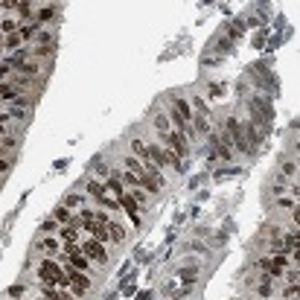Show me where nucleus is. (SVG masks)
Segmentation results:
<instances>
[{
    "instance_id": "1",
    "label": "nucleus",
    "mask_w": 300,
    "mask_h": 300,
    "mask_svg": "<svg viewBox=\"0 0 300 300\" xmlns=\"http://www.w3.org/2000/svg\"><path fill=\"white\" fill-rule=\"evenodd\" d=\"M38 277H41V283H50V286H55L58 291H64V286H67L64 268H62L58 263H53V259H44V263L38 265Z\"/></svg>"
},
{
    "instance_id": "2",
    "label": "nucleus",
    "mask_w": 300,
    "mask_h": 300,
    "mask_svg": "<svg viewBox=\"0 0 300 300\" xmlns=\"http://www.w3.org/2000/svg\"><path fill=\"white\" fill-rule=\"evenodd\" d=\"M228 140L233 146H236V152H251V143H248V137H245V128H242V123L239 119H228Z\"/></svg>"
},
{
    "instance_id": "3",
    "label": "nucleus",
    "mask_w": 300,
    "mask_h": 300,
    "mask_svg": "<svg viewBox=\"0 0 300 300\" xmlns=\"http://www.w3.org/2000/svg\"><path fill=\"white\" fill-rule=\"evenodd\" d=\"M164 143H166V149H169L178 161H184V157L190 155V140H187L184 134H178V131H169V134L164 137Z\"/></svg>"
},
{
    "instance_id": "4",
    "label": "nucleus",
    "mask_w": 300,
    "mask_h": 300,
    "mask_svg": "<svg viewBox=\"0 0 300 300\" xmlns=\"http://www.w3.org/2000/svg\"><path fill=\"white\" fill-rule=\"evenodd\" d=\"M149 155H152V161H155L157 169H164V166H175V169H178V166H181V161H178L166 146H157V143L149 146Z\"/></svg>"
},
{
    "instance_id": "5",
    "label": "nucleus",
    "mask_w": 300,
    "mask_h": 300,
    "mask_svg": "<svg viewBox=\"0 0 300 300\" xmlns=\"http://www.w3.org/2000/svg\"><path fill=\"white\" fill-rule=\"evenodd\" d=\"M64 277H67V286L73 289V294H85V291L91 289V280H88V274L76 271V268H64Z\"/></svg>"
},
{
    "instance_id": "6",
    "label": "nucleus",
    "mask_w": 300,
    "mask_h": 300,
    "mask_svg": "<svg viewBox=\"0 0 300 300\" xmlns=\"http://www.w3.org/2000/svg\"><path fill=\"white\" fill-rule=\"evenodd\" d=\"M251 114H254V123H263V126H268L274 119V111L271 105L263 99V96H256V99H251Z\"/></svg>"
},
{
    "instance_id": "7",
    "label": "nucleus",
    "mask_w": 300,
    "mask_h": 300,
    "mask_svg": "<svg viewBox=\"0 0 300 300\" xmlns=\"http://www.w3.org/2000/svg\"><path fill=\"white\" fill-rule=\"evenodd\" d=\"M82 254L88 256V259H93V263H108V251H105L102 242H96V239H85L82 242Z\"/></svg>"
},
{
    "instance_id": "8",
    "label": "nucleus",
    "mask_w": 300,
    "mask_h": 300,
    "mask_svg": "<svg viewBox=\"0 0 300 300\" xmlns=\"http://www.w3.org/2000/svg\"><path fill=\"white\" fill-rule=\"evenodd\" d=\"M117 204L123 210H126L128 216H131V222H134V228H140V207H137V201L128 195V192H119L117 195Z\"/></svg>"
},
{
    "instance_id": "9",
    "label": "nucleus",
    "mask_w": 300,
    "mask_h": 300,
    "mask_svg": "<svg viewBox=\"0 0 300 300\" xmlns=\"http://www.w3.org/2000/svg\"><path fill=\"white\" fill-rule=\"evenodd\" d=\"M286 265H289V259H286V256H271V259H263L265 274H271V277L283 274V271H286Z\"/></svg>"
},
{
    "instance_id": "10",
    "label": "nucleus",
    "mask_w": 300,
    "mask_h": 300,
    "mask_svg": "<svg viewBox=\"0 0 300 300\" xmlns=\"http://www.w3.org/2000/svg\"><path fill=\"white\" fill-rule=\"evenodd\" d=\"M155 131L161 137H166L169 131H172V123H169V117H166L164 111H157V114H155Z\"/></svg>"
},
{
    "instance_id": "11",
    "label": "nucleus",
    "mask_w": 300,
    "mask_h": 300,
    "mask_svg": "<svg viewBox=\"0 0 300 300\" xmlns=\"http://www.w3.org/2000/svg\"><path fill=\"white\" fill-rule=\"evenodd\" d=\"M35 3H27V0H15L12 3V12H18L21 18H35V9H32Z\"/></svg>"
},
{
    "instance_id": "12",
    "label": "nucleus",
    "mask_w": 300,
    "mask_h": 300,
    "mask_svg": "<svg viewBox=\"0 0 300 300\" xmlns=\"http://www.w3.org/2000/svg\"><path fill=\"white\" fill-rule=\"evenodd\" d=\"M38 248H41L44 254H58V251H62V242L53 239V236H44V239H38Z\"/></svg>"
},
{
    "instance_id": "13",
    "label": "nucleus",
    "mask_w": 300,
    "mask_h": 300,
    "mask_svg": "<svg viewBox=\"0 0 300 300\" xmlns=\"http://www.w3.org/2000/svg\"><path fill=\"white\" fill-rule=\"evenodd\" d=\"M85 190H88V195H93L96 201H99V198H105V184H102V181H96V178H91V181L85 184Z\"/></svg>"
},
{
    "instance_id": "14",
    "label": "nucleus",
    "mask_w": 300,
    "mask_h": 300,
    "mask_svg": "<svg viewBox=\"0 0 300 300\" xmlns=\"http://www.w3.org/2000/svg\"><path fill=\"white\" fill-rule=\"evenodd\" d=\"M105 230H108V239H111V242H123V239H126V230H123V225H117L114 218H111L108 225H105Z\"/></svg>"
},
{
    "instance_id": "15",
    "label": "nucleus",
    "mask_w": 300,
    "mask_h": 300,
    "mask_svg": "<svg viewBox=\"0 0 300 300\" xmlns=\"http://www.w3.org/2000/svg\"><path fill=\"white\" fill-rule=\"evenodd\" d=\"M58 239H62L64 245H79V233H76V225H67V228H62Z\"/></svg>"
},
{
    "instance_id": "16",
    "label": "nucleus",
    "mask_w": 300,
    "mask_h": 300,
    "mask_svg": "<svg viewBox=\"0 0 300 300\" xmlns=\"http://www.w3.org/2000/svg\"><path fill=\"white\" fill-rule=\"evenodd\" d=\"M53 218H55V225H76V218L70 216V210L67 207H58L53 213Z\"/></svg>"
},
{
    "instance_id": "17",
    "label": "nucleus",
    "mask_w": 300,
    "mask_h": 300,
    "mask_svg": "<svg viewBox=\"0 0 300 300\" xmlns=\"http://www.w3.org/2000/svg\"><path fill=\"white\" fill-rule=\"evenodd\" d=\"M35 29H38V21H29V24H18V35L27 41V38L35 35Z\"/></svg>"
},
{
    "instance_id": "18",
    "label": "nucleus",
    "mask_w": 300,
    "mask_h": 300,
    "mask_svg": "<svg viewBox=\"0 0 300 300\" xmlns=\"http://www.w3.org/2000/svg\"><path fill=\"white\" fill-rule=\"evenodd\" d=\"M18 96H21V91H18V88H12V85L0 82V99H12V102H15Z\"/></svg>"
},
{
    "instance_id": "19",
    "label": "nucleus",
    "mask_w": 300,
    "mask_h": 300,
    "mask_svg": "<svg viewBox=\"0 0 300 300\" xmlns=\"http://www.w3.org/2000/svg\"><path fill=\"white\" fill-rule=\"evenodd\" d=\"M21 44H24V38H21L18 32H12V35H6V38H3V47H6V50H15V53H18V50H21Z\"/></svg>"
},
{
    "instance_id": "20",
    "label": "nucleus",
    "mask_w": 300,
    "mask_h": 300,
    "mask_svg": "<svg viewBox=\"0 0 300 300\" xmlns=\"http://www.w3.org/2000/svg\"><path fill=\"white\" fill-rule=\"evenodd\" d=\"M283 178H286V181H297V164L286 161V164H283Z\"/></svg>"
},
{
    "instance_id": "21",
    "label": "nucleus",
    "mask_w": 300,
    "mask_h": 300,
    "mask_svg": "<svg viewBox=\"0 0 300 300\" xmlns=\"http://www.w3.org/2000/svg\"><path fill=\"white\" fill-rule=\"evenodd\" d=\"M50 18H55V3L44 6V9H35V21H50Z\"/></svg>"
},
{
    "instance_id": "22",
    "label": "nucleus",
    "mask_w": 300,
    "mask_h": 300,
    "mask_svg": "<svg viewBox=\"0 0 300 300\" xmlns=\"http://www.w3.org/2000/svg\"><path fill=\"white\" fill-rule=\"evenodd\" d=\"M41 294H44V300H58V289L50 283H41Z\"/></svg>"
},
{
    "instance_id": "23",
    "label": "nucleus",
    "mask_w": 300,
    "mask_h": 300,
    "mask_svg": "<svg viewBox=\"0 0 300 300\" xmlns=\"http://www.w3.org/2000/svg\"><path fill=\"white\" fill-rule=\"evenodd\" d=\"M82 204H85V198H82V195H67L62 207H67V210H70V207H82Z\"/></svg>"
},
{
    "instance_id": "24",
    "label": "nucleus",
    "mask_w": 300,
    "mask_h": 300,
    "mask_svg": "<svg viewBox=\"0 0 300 300\" xmlns=\"http://www.w3.org/2000/svg\"><path fill=\"white\" fill-rule=\"evenodd\" d=\"M128 195H131V198L137 201V207H140V204H146V201H149V192H143V190H131V192H128Z\"/></svg>"
},
{
    "instance_id": "25",
    "label": "nucleus",
    "mask_w": 300,
    "mask_h": 300,
    "mask_svg": "<svg viewBox=\"0 0 300 300\" xmlns=\"http://www.w3.org/2000/svg\"><path fill=\"white\" fill-rule=\"evenodd\" d=\"M0 32H6V35L18 32V21H3V24H0Z\"/></svg>"
},
{
    "instance_id": "26",
    "label": "nucleus",
    "mask_w": 300,
    "mask_h": 300,
    "mask_svg": "<svg viewBox=\"0 0 300 300\" xmlns=\"http://www.w3.org/2000/svg\"><path fill=\"white\" fill-rule=\"evenodd\" d=\"M195 128H198L201 134H210V123H207V117H204V114H198V119H195Z\"/></svg>"
},
{
    "instance_id": "27",
    "label": "nucleus",
    "mask_w": 300,
    "mask_h": 300,
    "mask_svg": "<svg viewBox=\"0 0 300 300\" xmlns=\"http://www.w3.org/2000/svg\"><path fill=\"white\" fill-rule=\"evenodd\" d=\"M93 169H96V175H99V178H111V175H108V166L102 164L99 157H96V161H93Z\"/></svg>"
},
{
    "instance_id": "28",
    "label": "nucleus",
    "mask_w": 300,
    "mask_h": 300,
    "mask_svg": "<svg viewBox=\"0 0 300 300\" xmlns=\"http://www.w3.org/2000/svg\"><path fill=\"white\" fill-rule=\"evenodd\" d=\"M53 53H55L53 47H44V44H41V47H35V58H50Z\"/></svg>"
},
{
    "instance_id": "29",
    "label": "nucleus",
    "mask_w": 300,
    "mask_h": 300,
    "mask_svg": "<svg viewBox=\"0 0 300 300\" xmlns=\"http://www.w3.org/2000/svg\"><path fill=\"white\" fill-rule=\"evenodd\" d=\"M119 181H126V184H128V187H140V181H137L134 175L128 172V169H126V172H123V175H119Z\"/></svg>"
},
{
    "instance_id": "30",
    "label": "nucleus",
    "mask_w": 300,
    "mask_h": 300,
    "mask_svg": "<svg viewBox=\"0 0 300 300\" xmlns=\"http://www.w3.org/2000/svg\"><path fill=\"white\" fill-rule=\"evenodd\" d=\"M271 291H274L271 289V280H265L263 286H259V294H265V297H271Z\"/></svg>"
},
{
    "instance_id": "31",
    "label": "nucleus",
    "mask_w": 300,
    "mask_h": 300,
    "mask_svg": "<svg viewBox=\"0 0 300 300\" xmlns=\"http://www.w3.org/2000/svg\"><path fill=\"white\" fill-rule=\"evenodd\" d=\"M9 297H15V300L24 297V286H12V289H9Z\"/></svg>"
},
{
    "instance_id": "32",
    "label": "nucleus",
    "mask_w": 300,
    "mask_h": 300,
    "mask_svg": "<svg viewBox=\"0 0 300 300\" xmlns=\"http://www.w3.org/2000/svg\"><path fill=\"white\" fill-rule=\"evenodd\" d=\"M53 228H55V218H47V222H44V233H50Z\"/></svg>"
},
{
    "instance_id": "33",
    "label": "nucleus",
    "mask_w": 300,
    "mask_h": 300,
    "mask_svg": "<svg viewBox=\"0 0 300 300\" xmlns=\"http://www.w3.org/2000/svg\"><path fill=\"white\" fill-rule=\"evenodd\" d=\"M3 172H9V164H6V161L0 157V175H3Z\"/></svg>"
},
{
    "instance_id": "34",
    "label": "nucleus",
    "mask_w": 300,
    "mask_h": 300,
    "mask_svg": "<svg viewBox=\"0 0 300 300\" xmlns=\"http://www.w3.org/2000/svg\"><path fill=\"white\" fill-rule=\"evenodd\" d=\"M58 300H73V297L67 294V291H58Z\"/></svg>"
},
{
    "instance_id": "35",
    "label": "nucleus",
    "mask_w": 300,
    "mask_h": 300,
    "mask_svg": "<svg viewBox=\"0 0 300 300\" xmlns=\"http://www.w3.org/2000/svg\"><path fill=\"white\" fill-rule=\"evenodd\" d=\"M0 44H3V32H0Z\"/></svg>"
}]
</instances>
